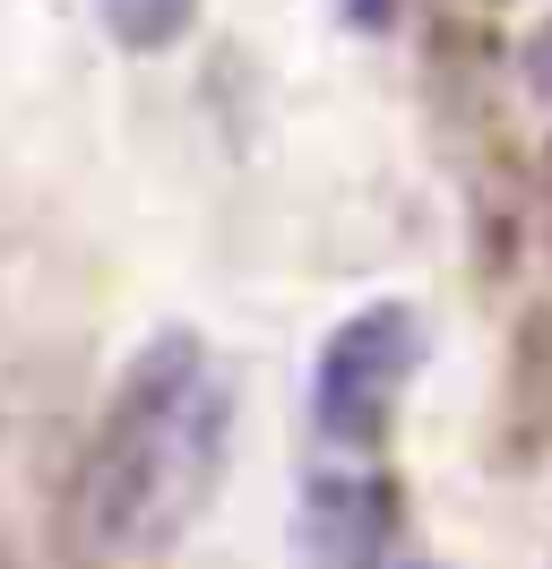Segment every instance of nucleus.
I'll return each instance as SVG.
<instances>
[{"label": "nucleus", "mask_w": 552, "mask_h": 569, "mask_svg": "<svg viewBox=\"0 0 552 569\" xmlns=\"http://www.w3.org/2000/svg\"><path fill=\"white\" fill-rule=\"evenodd\" d=\"M294 569H397V483L379 466H319L294 500Z\"/></svg>", "instance_id": "3"}, {"label": "nucleus", "mask_w": 552, "mask_h": 569, "mask_svg": "<svg viewBox=\"0 0 552 569\" xmlns=\"http://www.w3.org/2000/svg\"><path fill=\"white\" fill-rule=\"evenodd\" d=\"M518 78H526V96H535V104H552V9L526 27V43H518Z\"/></svg>", "instance_id": "5"}, {"label": "nucleus", "mask_w": 552, "mask_h": 569, "mask_svg": "<svg viewBox=\"0 0 552 569\" xmlns=\"http://www.w3.org/2000/svg\"><path fill=\"white\" fill-rule=\"evenodd\" d=\"M423 371V320L414 302H363L345 311L310 355V431L345 466H372L406 415V389Z\"/></svg>", "instance_id": "2"}, {"label": "nucleus", "mask_w": 552, "mask_h": 569, "mask_svg": "<svg viewBox=\"0 0 552 569\" xmlns=\"http://www.w3.org/2000/svg\"><path fill=\"white\" fill-rule=\"evenodd\" d=\"M328 9H337L354 36H388V27L406 18V0H328Z\"/></svg>", "instance_id": "6"}, {"label": "nucleus", "mask_w": 552, "mask_h": 569, "mask_svg": "<svg viewBox=\"0 0 552 569\" xmlns=\"http://www.w3.org/2000/svg\"><path fill=\"white\" fill-rule=\"evenodd\" d=\"M241 397L199 328H156L103 397L78 475V527L103 561H165L234 466Z\"/></svg>", "instance_id": "1"}, {"label": "nucleus", "mask_w": 552, "mask_h": 569, "mask_svg": "<svg viewBox=\"0 0 552 569\" xmlns=\"http://www.w3.org/2000/svg\"><path fill=\"white\" fill-rule=\"evenodd\" d=\"M103 9V27L130 43V52H165L190 18H199V0H96Z\"/></svg>", "instance_id": "4"}, {"label": "nucleus", "mask_w": 552, "mask_h": 569, "mask_svg": "<svg viewBox=\"0 0 552 569\" xmlns=\"http://www.w3.org/2000/svg\"><path fill=\"white\" fill-rule=\"evenodd\" d=\"M406 569H441V561H406Z\"/></svg>", "instance_id": "7"}]
</instances>
